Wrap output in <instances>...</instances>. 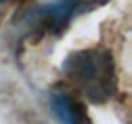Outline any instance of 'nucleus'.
Listing matches in <instances>:
<instances>
[{
  "label": "nucleus",
  "mask_w": 132,
  "mask_h": 124,
  "mask_svg": "<svg viewBox=\"0 0 132 124\" xmlns=\"http://www.w3.org/2000/svg\"><path fill=\"white\" fill-rule=\"evenodd\" d=\"M65 75L91 103H106L116 93L114 61L105 49H81L67 57Z\"/></svg>",
  "instance_id": "nucleus-1"
},
{
  "label": "nucleus",
  "mask_w": 132,
  "mask_h": 124,
  "mask_svg": "<svg viewBox=\"0 0 132 124\" xmlns=\"http://www.w3.org/2000/svg\"><path fill=\"white\" fill-rule=\"evenodd\" d=\"M75 8H77V0H61L55 4H47L44 8L36 10V14H34L36 26H39L45 32L63 30V26L69 22Z\"/></svg>",
  "instance_id": "nucleus-2"
},
{
  "label": "nucleus",
  "mask_w": 132,
  "mask_h": 124,
  "mask_svg": "<svg viewBox=\"0 0 132 124\" xmlns=\"http://www.w3.org/2000/svg\"><path fill=\"white\" fill-rule=\"evenodd\" d=\"M51 106H53L57 118L63 124H85V120H87L81 103H77L67 93L55 91L51 95Z\"/></svg>",
  "instance_id": "nucleus-3"
},
{
  "label": "nucleus",
  "mask_w": 132,
  "mask_h": 124,
  "mask_svg": "<svg viewBox=\"0 0 132 124\" xmlns=\"http://www.w3.org/2000/svg\"><path fill=\"white\" fill-rule=\"evenodd\" d=\"M0 2H4V0H0Z\"/></svg>",
  "instance_id": "nucleus-4"
}]
</instances>
